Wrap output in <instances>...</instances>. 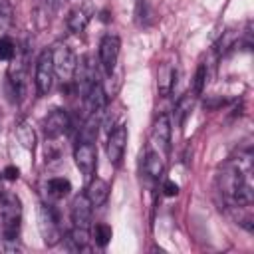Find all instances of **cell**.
<instances>
[{
    "instance_id": "cell-19",
    "label": "cell",
    "mask_w": 254,
    "mask_h": 254,
    "mask_svg": "<svg viewBox=\"0 0 254 254\" xmlns=\"http://www.w3.org/2000/svg\"><path fill=\"white\" fill-rule=\"evenodd\" d=\"M46 189H48V194H50V196H54V198H64V196L69 194L71 183H69L67 179H64V177H54V179L48 181Z\"/></svg>"
},
{
    "instance_id": "cell-20",
    "label": "cell",
    "mask_w": 254,
    "mask_h": 254,
    "mask_svg": "<svg viewBox=\"0 0 254 254\" xmlns=\"http://www.w3.org/2000/svg\"><path fill=\"white\" fill-rule=\"evenodd\" d=\"M91 234L87 228H77V226H71V232H69V242L73 244L75 250H83L89 242Z\"/></svg>"
},
{
    "instance_id": "cell-28",
    "label": "cell",
    "mask_w": 254,
    "mask_h": 254,
    "mask_svg": "<svg viewBox=\"0 0 254 254\" xmlns=\"http://www.w3.org/2000/svg\"><path fill=\"white\" fill-rule=\"evenodd\" d=\"M64 2H65V0H46V8H48V12L56 14V12L64 6Z\"/></svg>"
},
{
    "instance_id": "cell-26",
    "label": "cell",
    "mask_w": 254,
    "mask_h": 254,
    "mask_svg": "<svg viewBox=\"0 0 254 254\" xmlns=\"http://www.w3.org/2000/svg\"><path fill=\"white\" fill-rule=\"evenodd\" d=\"M18 177H20V169H18V167H14V165L4 167V171H2V179H6V181H16Z\"/></svg>"
},
{
    "instance_id": "cell-23",
    "label": "cell",
    "mask_w": 254,
    "mask_h": 254,
    "mask_svg": "<svg viewBox=\"0 0 254 254\" xmlns=\"http://www.w3.org/2000/svg\"><path fill=\"white\" fill-rule=\"evenodd\" d=\"M206 77H208V69H206V64H200L196 67V73H194V81H192V91L196 95L202 93L204 85H206Z\"/></svg>"
},
{
    "instance_id": "cell-29",
    "label": "cell",
    "mask_w": 254,
    "mask_h": 254,
    "mask_svg": "<svg viewBox=\"0 0 254 254\" xmlns=\"http://www.w3.org/2000/svg\"><path fill=\"white\" fill-rule=\"evenodd\" d=\"M4 192V189H2V175H0V194Z\"/></svg>"
},
{
    "instance_id": "cell-6",
    "label": "cell",
    "mask_w": 254,
    "mask_h": 254,
    "mask_svg": "<svg viewBox=\"0 0 254 254\" xmlns=\"http://www.w3.org/2000/svg\"><path fill=\"white\" fill-rule=\"evenodd\" d=\"M119 52H121V40L115 34H105L99 42V64L105 75L113 73L117 69L119 62Z\"/></svg>"
},
{
    "instance_id": "cell-21",
    "label": "cell",
    "mask_w": 254,
    "mask_h": 254,
    "mask_svg": "<svg viewBox=\"0 0 254 254\" xmlns=\"http://www.w3.org/2000/svg\"><path fill=\"white\" fill-rule=\"evenodd\" d=\"M111 236H113V230H111V226H109V224H105V222L95 224V228H93V240H95V244H97V246L105 248V246L109 244Z\"/></svg>"
},
{
    "instance_id": "cell-24",
    "label": "cell",
    "mask_w": 254,
    "mask_h": 254,
    "mask_svg": "<svg viewBox=\"0 0 254 254\" xmlns=\"http://www.w3.org/2000/svg\"><path fill=\"white\" fill-rule=\"evenodd\" d=\"M14 56H16V44L8 36H2L0 38V60L2 62H10Z\"/></svg>"
},
{
    "instance_id": "cell-12",
    "label": "cell",
    "mask_w": 254,
    "mask_h": 254,
    "mask_svg": "<svg viewBox=\"0 0 254 254\" xmlns=\"http://www.w3.org/2000/svg\"><path fill=\"white\" fill-rule=\"evenodd\" d=\"M85 196H87V200L91 202L93 208L103 206L107 202V198H109V183L99 179V177L91 179L87 189H85Z\"/></svg>"
},
{
    "instance_id": "cell-5",
    "label": "cell",
    "mask_w": 254,
    "mask_h": 254,
    "mask_svg": "<svg viewBox=\"0 0 254 254\" xmlns=\"http://www.w3.org/2000/svg\"><path fill=\"white\" fill-rule=\"evenodd\" d=\"M127 139H129V131H127V125L125 123H117L109 135H107V145H105V151H107V159L113 167H119L123 157H125V149H127Z\"/></svg>"
},
{
    "instance_id": "cell-22",
    "label": "cell",
    "mask_w": 254,
    "mask_h": 254,
    "mask_svg": "<svg viewBox=\"0 0 254 254\" xmlns=\"http://www.w3.org/2000/svg\"><path fill=\"white\" fill-rule=\"evenodd\" d=\"M151 18V10H149V2L147 0H137L135 2V20L139 26H147Z\"/></svg>"
},
{
    "instance_id": "cell-1",
    "label": "cell",
    "mask_w": 254,
    "mask_h": 254,
    "mask_svg": "<svg viewBox=\"0 0 254 254\" xmlns=\"http://www.w3.org/2000/svg\"><path fill=\"white\" fill-rule=\"evenodd\" d=\"M22 226V202L14 192L0 194V252H18Z\"/></svg>"
},
{
    "instance_id": "cell-2",
    "label": "cell",
    "mask_w": 254,
    "mask_h": 254,
    "mask_svg": "<svg viewBox=\"0 0 254 254\" xmlns=\"http://www.w3.org/2000/svg\"><path fill=\"white\" fill-rule=\"evenodd\" d=\"M38 228L46 246H56L62 242L64 232L60 226V214L52 204H40L38 208Z\"/></svg>"
},
{
    "instance_id": "cell-16",
    "label": "cell",
    "mask_w": 254,
    "mask_h": 254,
    "mask_svg": "<svg viewBox=\"0 0 254 254\" xmlns=\"http://www.w3.org/2000/svg\"><path fill=\"white\" fill-rule=\"evenodd\" d=\"M196 93L190 89V91H187V93H183L179 99H177V103H175V123L181 127L183 123H185V119H187V115L192 111V107H194V101H196Z\"/></svg>"
},
{
    "instance_id": "cell-4",
    "label": "cell",
    "mask_w": 254,
    "mask_h": 254,
    "mask_svg": "<svg viewBox=\"0 0 254 254\" xmlns=\"http://www.w3.org/2000/svg\"><path fill=\"white\" fill-rule=\"evenodd\" d=\"M54 79H56V71H54V60H52V50H44L38 60H36V75H34V83H36V91L38 95H48L54 87Z\"/></svg>"
},
{
    "instance_id": "cell-11",
    "label": "cell",
    "mask_w": 254,
    "mask_h": 254,
    "mask_svg": "<svg viewBox=\"0 0 254 254\" xmlns=\"http://www.w3.org/2000/svg\"><path fill=\"white\" fill-rule=\"evenodd\" d=\"M91 202L87 200L85 194H77L73 200H71V224L77 226V228H91Z\"/></svg>"
},
{
    "instance_id": "cell-8",
    "label": "cell",
    "mask_w": 254,
    "mask_h": 254,
    "mask_svg": "<svg viewBox=\"0 0 254 254\" xmlns=\"http://www.w3.org/2000/svg\"><path fill=\"white\" fill-rule=\"evenodd\" d=\"M69 123H71L69 113H67L65 109L56 107V109H52V111L44 117L42 129H44V135H46L48 139H58V137H62L64 133H67Z\"/></svg>"
},
{
    "instance_id": "cell-25",
    "label": "cell",
    "mask_w": 254,
    "mask_h": 254,
    "mask_svg": "<svg viewBox=\"0 0 254 254\" xmlns=\"http://www.w3.org/2000/svg\"><path fill=\"white\" fill-rule=\"evenodd\" d=\"M14 22V8L10 0H0V26L8 28Z\"/></svg>"
},
{
    "instance_id": "cell-15",
    "label": "cell",
    "mask_w": 254,
    "mask_h": 254,
    "mask_svg": "<svg viewBox=\"0 0 254 254\" xmlns=\"http://www.w3.org/2000/svg\"><path fill=\"white\" fill-rule=\"evenodd\" d=\"M14 133H16L18 143H20L26 151L34 153V149H36V131H34V127H32L26 119H20V121L16 123Z\"/></svg>"
},
{
    "instance_id": "cell-9",
    "label": "cell",
    "mask_w": 254,
    "mask_h": 254,
    "mask_svg": "<svg viewBox=\"0 0 254 254\" xmlns=\"http://www.w3.org/2000/svg\"><path fill=\"white\" fill-rule=\"evenodd\" d=\"M77 77V91L81 97H85V93L91 89V85L97 81V75H95V64L91 60L89 54L81 56L79 62H77V67H75V75Z\"/></svg>"
},
{
    "instance_id": "cell-3",
    "label": "cell",
    "mask_w": 254,
    "mask_h": 254,
    "mask_svg": "<svg viewBox=\"0 0 254 254\" xmlns=\"http://www.w3.org/2000/svg\"><path fill=\"white\" fill-rule=\"evenodd\" d=\"M52 60H54V71L56 77H60L64 83H69L75 75V67H77V58L73 54V50L67 44H56L52 48Z\"/></svg>"
},
{
    "instance_id": "cell-18",
    "label": "cell",
    "mask_w": 254,
    "mask_h": 254,
    "mask_svg": "<svg viewBox=\"0 0 254 254\" xmlns=\"http://www.w3.org/2000/svg\"><path fill=\"white\" fill-rule=\"evenodd\" d=\"M240 42V32H236L234 28H228V30H224L222 32V36L218 38V42H216V54L218 56H224V54H228L232 48H236V44Z\"/></svg>"
},
{
    "instance_id": "cell-13",
    "label": "cell",
    "mask_w": 254,
    "mask_h": 254,
    "mask_svg": "<svg viewBox=\"0 0 254 254\" xmlns=\"http://www.w3.org/2000/svg\"><path fill=\"white\" fill-rule=\"evenodd\" d=\"M163 171H165V159H163V155L159 151L149 149L145 153V159H143V173H145V177L151 179V181H157L163 175Z\"/></svg>"
},
{
    "instance_id": "cell-27",
    "label": "cell",
    "mask_w": 254,
    "mask_h": 254,
    "mask_svg": "<svg viewBox=\"0 0 254 254\" xmlns=\"http://www.w3.org/2000/svg\"><path fill=\"white\" fill-rule=\"evenodd\" d=\"M163 194L165 196H177L179 194V185L173 181H165L163 183Z\"/></svg>"
},
{
    "instance_id": "cell-17",
    "label": "cell",
    "mask_w": 254,
    "mask_h": 254,
    "mask_svg": "<svg viewBox=\"0 0 254 254\" xmlns=\"http://www.w3.org/2000/svg\"><path fill=\"white\" fill-rule=\"evenodd\" d=\"M89 24V12L85 8H73L69 10L67 18H65V26L71 34H81Z\"/></svg>"
},
{
    "instance_id": "cell-10",
    "label": "cell",
    "mask_w": 254,
    "mask_h": 254,
    "mask_svg": "<svg viewBox=\"0 0 254 254\" xmlns=\"http://www.w3.org/2000/svg\"><path fill=\"white\" fill-rule=\"evenodd\" d=\"M171 133H173V125H171V117L167 113H161L155 123H153V131H151V141L153 145L167 153L169 151V143H171Z\"/></svg>"
},
{
    "instance_id": "cell-7",
    "label": "cell",
    "mask_w": 254,
    "mask_h": 254,
    "mask_svg": "<svg viewBox=\"0 0 254 254\" xmlns=\"http://www.w3.org/2000/svg\"><path fill=\"white\" fill-rule=\"evenodd\" d=\"M73 161H75V167L81 171V175L91 177L95 173V167H97L95 141H81V139H77V145L73 149Z\"/></svg>"
},
{
    "instance_id": "cell-14",
    "label": "cell",
    "mask_w": 254,
    "mask_h": 254,
    "mask_svg": "<svg viewBox=\"0 0 254 254\" xmlns=\"http://www.w3.org/2000/svg\"><path fill=\"white\" fill-rule=\"evenodd\" d=\"M175 81H177V67L169 62H165L161 67H159V75H157V89H159V95L167 97L173 87H175Z\"/></svg>"
}]
</instances>
